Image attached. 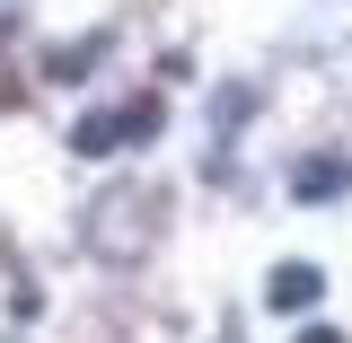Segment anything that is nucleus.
<instances>
[{
    "mask_svg": "<svg viewBox=\"0 0 352 343\" xmlns=\"http://www.w3.org/2000/svg\"><path fill=\"white\" fill-rule=\"evenodd\" d=\"M317 291H326V273H317V264H273V282H264V300L282 308V317L317 308Z\"/></svg>",
    "mask_w": 352,
    "mask_h": 343,
    "instance_id": "obj_1",
    "label": "nucleus"
},
{
    "mask_svg": "<svg viewBox=\"0 0 352 343\" xmlns=\"http://www.w3.org/2000/svg\"><path fill=\"white\" fill-rule=\"evenodd\" d=\"M291 343H344V335H335V326H300Z\"/></svg>",
    "mask_w": 352,
    "mask_h": 343,
    "instance_id": "obj_4",
    "label": "nucleus"
},
{
    "mask_svg": "<svg viewBox=\"0 0 352 343\" xmlns=\"http://www.w3.org/2000/svg\"><path fill=\"white\" fill-rule=\"evenodd\" d=\"M344 185H352L344 159H300V176H291V194H300V203H335Z\"/></svg>",
    "mask_w": 352,
    "mask_h": 343,
    "instance_id": "obj_3",
    "label": "nucleus"
},
{
    "mask_svg": "<svg viewBox=\"0 0 352 343\" xmlns=\"http://www.w3.org/2000/svg\"><path fill=\"white\" fill-rule=\"evenodd\" d=\"M124 141H132L124 106H115V115H88V124H71V150H80V159H106V150H124Z\"/></svg>",
    "mask_w": 352,
    "mask_h": 343,
    "instance_id": "obj_2",
    "label": "nucleus"
},
{
    "mask_svg": "<svg viewBox=\"0 0 352 343\" xmlns=\"http://www.w3.org/2000/svg\"><path fill=\"white\" fill-rule=\"evenodd\" d=\"M9 9H18V0H0V36H9Z\"/></svg>",
    "mask_w": 352,
    "mask_h": 343,
    "instance_id": "obj_5",
    "label": "nucleus"
}]
</instances>
